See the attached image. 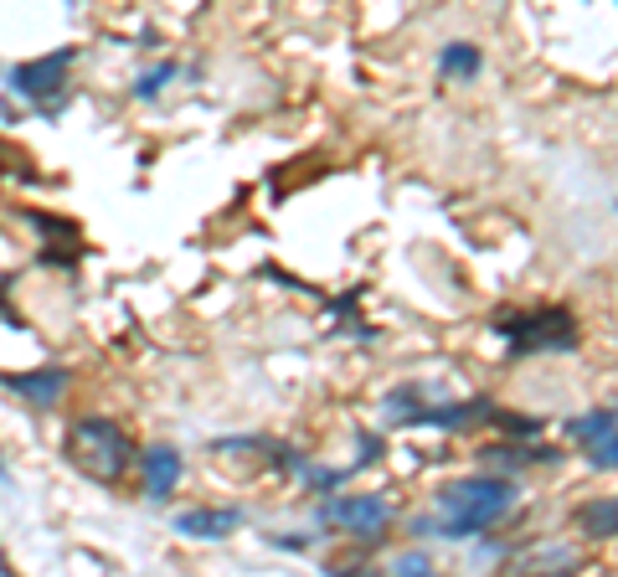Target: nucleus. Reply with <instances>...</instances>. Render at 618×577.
<instances>
[{
    "instance_id": "obj_1",
    "label": "nucleus",
    "mask_w": 618,
    "mask_h": 577,
    "mask_svg": "<svg viewBox=\"0 0 618 577\" xmlns=\"http://www.w3.org/2000/svg\"><path fill=\"white\" fill-rule=\"evenodd\" d=\"M438 510L443 521H418V536H480V531L501 527L505 516L516 510V479L505 475H464L438 490Z\"/></svg>"
},
{
    "instance_id": "obj_2",
    "label": "nucleus",
    "mask_w": 618,
    "mask_h": 577,
    "mask_svg": "<svg viewBox=\"0 0 618 577\" xmlns=\"http://www.w3.org/2000/svg\"><path fill=\"white\" fill-rule=\"evenodd\" d=\"M63 454L72 459L83 475L103 479V485H114V479H124V469L134 464V443H130V433H124L114 418L83 412V418H72V428H67Z\"/></svg>"
},
{
    "instance_id": "obj_3",
    "label": "nucleus",
    "mask_w": 618,
    "mask_h": 577,
    "mask_svg": "<svg viewBox=\"0 0 618 577\" xmlns=\"http://www.w3.org/2000/svg\"><path fill=\"white\" fill-rule=\"evenodd\" d=\"M505 340H510L516 357H531V351H572L577 346V320H572L568 309L541 305L505 325Z\"/></svg>"
},
{
    "instance_id": "obj_4",
    "label": "nucleus",
    "mask_w": 618,
    "mask_h": 577,
    "mask_svg": "<svg viewBox=\"0 0 618 577\" xmlns=\"http://www.w3.org/2000/svg\"><path fill=\"white\" fill-rule=\"evenodd\" d=\"M319 521H330L335 531H346V536H386V531L397 527V506L386 500V495H330L325 506H319Z\"/></svg>"
},
{
    "instance_id": "obj_5",
    "label": "nucleus",
    "mask_w": 618,
    "mask_h": 577,
    "mask_svg": "<svg viewBox=\"0 0 618 577\" xmlns=\"http://www.w3.org/2000/svg\"><path fill=\"white\" fill-rule=\"evenodd\" d=\"M67 68H72V47L47 52V57H32V63H16V68H11V93H21V99H32V103L57 99Z\"/></svg>"
},
{
    "instance_id": "obj_6",
    "label": "nucleus",
    "mask_w": 618,
    "mask_h": 577,
    "mask_svg": "<svg viewBox=\"0 0 618 577\" xmlns=\"http://www.w3.org/2000/svg\"><path fill=\"white\" fill-rule=\"evenodd\" d=\"M134 464H139V475H145V500H150V506H166L186 475V459L176 443H145V449L134 454Z\"/></svg>"
},
{
    "instance_id": "obj_7",
    "label": "nucleus",
    "mask_w": 618,
    "mask_h": 577,
    "mask_svg": "<svg viewBox=\"0 0 618 577\" xmlns=\"http://www.w3.org/2000/svg\"><path fill=\"white\" fill-rule=\"evenodd\" d=\"M568 433L587 443V464H593V469H603V475L614 469V459H618V449H614V408L568 418Z\"/></svg>"
},
{
    "instance_id": "obj_8",
    "label": "nucleus",
    "mask_w": 618,
    "mask_h": 577,
    "mask_svg": "<svg viewBox=\"0 0 618 577\" xmlns=\"http://www.w3.org/2000/svg\"><path fill=\"white\" fill-rule=\"evenodd\" d=\"M243 527V510L237 506H196V510H181L176 516V531L191 536V542H222Z\"/></svg>"
},
{
    "instance_id": "obj_9",
    "label": "nucleus",
    "mask_w": 618,
    "mask_h": 577,
    "mask_svg": "<svg viewBox=\"0 0 618 577\" xmlns=\"http://www.w3.org/2000/svg\"><path fill=\"white\" fill-rule=\"evenodd\" d=\"M5 387L21 392V397H32L36 408H52V403L67 392V372H63V366H36V372L5 376Z\"/></svg>"
},
{
    "instance_id": "obj_10",
    "label": "nucleus",
    "mask_w": 618,
    "mask_h": 577,
    "mask_svg": "<svg viewBox=\"0 0 618 577\" xmlns=\"http://www.w3.org/2000/svg\"><path fill=\"white\" fill-rule=\"evenodd\" d=\"M480 68H485V52L474 47V42H449V47H438V72H443V78L474 83Z\"/></svg>"
},
{
    "instance_id": "obj_11",
    "label": "nucleus",
    "mask_w": 618,
    "mask_h": 577,
    "mask_svg": "<svg viewBox=\"0 0 618 577\" xmlns=\"http://www.w3.org/2000/svg\"><path fill=\"white\" fill-rule=\"evenodd\" d=\"M480 412H490L485 403H453V408H418L407 423H418V428H469V423H480Z\"/></svg>"
},
{
    "instance_id": "obj_12",
    "label": "nucleus",
    "mask_w": 618,
    "mask_h": 577,
    "mask_svg": "<svg viewBox=\"0 0 618 577\" xmlns=\"http://www.w3.org/2000/svg\"><path fill=\"white\" fill-rule=\"evenodd\" d=\"M176 72H181L176 63H155L150 72H139V78H134V99H160V88H166Z\"/></svg>"
},
{
    "instance_id": "obj_13",
    "label": "nucleus",
    "mask_w": 618,
    "mask_h": 577,
    "mask_svg": "<svg viewBox=\"0 0 618 577\" xmlns=\"http://www.w3.org/2000/svg\"><path fill=\"white\" fill-rule=\"evenodd\" d=\"M583 531H587V536H598V542H608V536H614V500H608V495H603L598 506L583 510Z\"/></svg>"
},
{
    "instance_id": "obj_14",
    "label": "nucleus",
    "mask_w": 618,
    "mask_h": 577,
    "mask_svg": "<svg viewBox=\"0 0 618 577\" xmlns=\"http://www.w3.org/2000/svg\"><path fill=\"white\" fill-rule=\"evenodd\" d=\"M392 577H438V562L428 552H402L392 557Z\"/></svg>"
},
{
    "instance_id": "obj_15",
    "label": "nucleus",
    "mask_w": 618,
    "mask_h": 577,
    "mask_svg": "<svg viewBox=\"0 0 618 577\" xmlns=\"http://www.w3.org/2000/svg\"><path fill=\"white\" fill-rule=\"evenodd\" d=\"M501 423H505V433H526V439L541 433V418H510V412H501Z\"/></svg>"
},
{
    "instance_id": "obj_16",
    "label": "nucleus",
    "mask_w": 618,
    "mask_h": 577,
    "mask_svg": "<svg viewBox=\"0 0 618 577\" xmlns=\"http://www.w3.org/2000/svg\"><path fill=\"white\" fill-rule=\"evenodd\" d=\"M0 479H11V475H5V464H0Z\"/></svg>"
}]
</instances>
